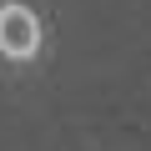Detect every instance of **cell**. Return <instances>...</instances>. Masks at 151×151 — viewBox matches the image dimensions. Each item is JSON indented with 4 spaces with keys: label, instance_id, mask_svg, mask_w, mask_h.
I'll use <instances>...</instances> for the list:
<instances>
[{
    "label": "cell",
    "instance_id": "cell-1",
    "mask_svg": "<svg viewBox=\"0 0 151 151\" xmlns=\"http://www.w3.org/2000/svg\"><path fill=\"white\" fill-rule=\"evenodd\" d=\"M50 55V15L40 0H0V65L10 76L40 70Z\"/></svg>",
    "mask_w": 151,
    "mask_h": 151
}]
</instances>
